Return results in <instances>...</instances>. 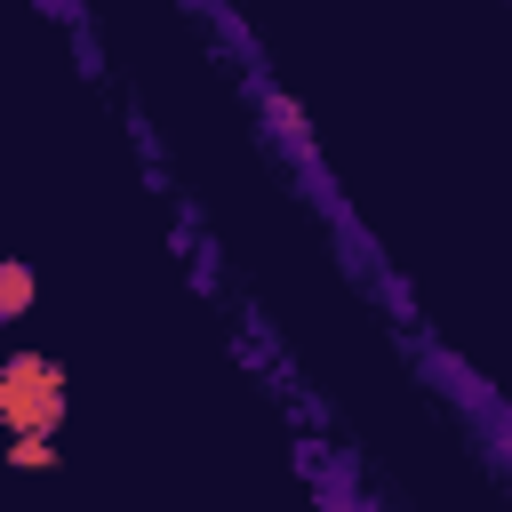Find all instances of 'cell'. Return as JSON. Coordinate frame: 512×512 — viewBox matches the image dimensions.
Wrapping results in <instances>:
<instances>
[{"label": "cell", "mask_w": 512, "mask_h": 512, "mask_svg": "<svg viewBox=\"0 0 512 512\" xmlns=\"http://www.w3.org/2000/svg\"><path fill=\"white\" fill-rule=\"evenodd\" d=\"M48 16H64V24H80V0H48Z\"/></svg>", "instance_id": "cell-4"}, {"label": "cell", "mask_w": 512, "mask_h": 512, "mask_svg": "<svg viewBox=\"0 0 512 512\" xmlns=\"http://www.w3.org/2000/svg\"><path fill=\"white\" fill-rule=\"evenodd\" d=\"M0 424H8V440H56L64 432V368L48 352H16L0 368Z\"/></svg>", "instance_id": "cell-1"}, {"label": "cell", "mask_w": 512, "mask_h": 512, "mask_svg": "<svg viewBox=\"0 0 512 512\" xmlns=\"http://www.w3.org/2000/svg\"><path fill=\"white\" fill-rule=\"evenodd\" d=\"M24 312H32V272L0 264V320H24Z\"/></svg>", "instance_id": "cell-2"}, {"label": "cell", "mask_w": 512, "mask_h": 512, "mask_svg": "<svg viewBox=\"0 0 512 512\" xmlns=\"http://www.w3.org/2000/svg\"><path fill=\"white\" fill-rule=\"evenodd\" d=\"M8 464H16V472H48L56 448H48V440H8Z\"/></svg>", "instance_id": "cell-3"}]
</instances>
